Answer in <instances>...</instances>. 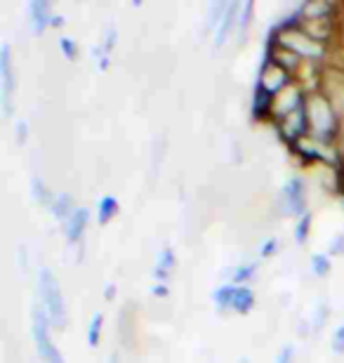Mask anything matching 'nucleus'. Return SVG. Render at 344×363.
<instances>
[{"mask_svg":"<svg viewBox=\"0 0 344 363\" xmlns=\"http://www.w3.org/2000/svg\"><path fill=\"white\" fill-rule=\"evenodd\" d=\"M306 113H309V137L311 140L340 147L344 118L338 113V108L333 106V101L321 90L306 94Z\"/></svg>","mask_w":344,"mask_h":363,"instance_id":"obj_1","label":"nucleus"},{"mask_svg":"<svg viewBox=\"0 0 344 363\" xmlns=\"http://www.w3.org/2000/svg\"><path fill=\"white\" fill-rule=\"evenodd\" d=\"M272 31L276 33V43L281 45L283 50H288V52L297 55L302 62H311V64H321V67H326L328 60H331V48L321 45L311 38L309 33L304 31L302 26H272Z\"/></svg>","mask_w":344,"mask_h":363,"instance_id":"obj_2","label":"nucleus"},{"mask_svg":"<svg viewBox=\"0 0 344 363\" xmlns=\"http://www.w3.org/2000/svg\"><path fill=\"white\" fill-rule=\"evenodd\" d=\"M38 302L43 304V309L48 311L52 328L64 330L69 325V309L67 300H64L62 286L57 274L50 267H40L38 269Z\"/></svg>","mask_w":344,"mask_h":363,"instance_id":"obj_3","label":"nucleus"},{"mask_svg":"<svg viewBox=\"0 0 344 363\" xmlns=\"http://www.w3.org/2000/svg\"><path fill=\"white\" fill-rule=\"evenodd\" d=\"M31 337L35 354L43 363H67L62 357L60 347L52 342V321H50L48 311L43 309V304L35 300L31 307Z\"/></svg>","mask_w":344,"mask_h":363,"instance_id":"obj_4","label":"nucleus"},{"mask_svg":"<svg viewBox=\"0 0 344 363\" xmlns=\"http://www.w3.org/2000/svg\"><path fill=\"white\" fill-rule=\"evenodd\" d=\"M278 213L283 217H292L295 222L304 213H309V206H306V184L299 175H292L283 182L281 191H278Z\"/></svg>","mask_w":344,"mask_h":363,"instance_id":"obj_5","label":"nucleus"},{"mask_svg":"<svg viewBox=\"0 0 344 363\" xmlns=\"http://www.w3.org/2000/svg\"><path fill=\"white\" fill-rule=\"evenodd\" d=\"M14 90H17V71L10 43H0V108L5 118L14 113Z\"/></svg>","mask_w":344,"mask_h":363,"instance_id":"obj_6","label":"nucleus"},{"mask_svg":"<svg viewBox=\"0 0 344 363\" xmlns=\"http://www.w3.org/2000/svg\"><path fill=\"white\" fill-rule=\"evenodd\" d=\"M255 83H260L262 88L269 90L272 94H278V92H283L285 88H288V85L295 83V76H292L285 67H281L278 62L269 60V62H260Z\"/></svg>","mask_w":344,"mask_h":363,"instance_id":"obj_7","label":"nucleus"},{"mask_svg":"<svg viewBox=\"0 0 344 363\" xmlns=\"http://www.w3.org/2000/svg\"><path fill=\"white\" fill-rule=\"evenodd\" d=\"M321 92L333 101V106L338 108V113L344 118V69L335 67V64H326Z\"/></svg>","mask_w":344,"mask_h":363,"instance_id":"obj_8","label":"nucleus"},{"mask_svg":"<svg viewBox=\"0 0 344 363\" xmlns=\"http://www.w3.org/2000/svg\"><path fill=\"white\" fill-rule=\"evenodd\" d=\"M340 21H342V17H333V19H302V24H299V26H302L304 31L309 33L316 43H321V45H326V48L333 50V43L340 35Z\"/></svg>","mask_w":344,"mask_h":363,"instance_id":"obj_9","label":"nucleus"},{"mask_svg":"<svg viewBox=\"0 0 344 363\" xmlns=\"http://www.w3.org/2000/svg\"><path fill=\"white\" fill-rule=\"evenodd\" d=\"M116 45H118V26H116L113 21H111V24H106L101 40L90 50L92 62L97 64L99 71H106L109 67H111V57H113Z\"/></svg>","mask_w":344,"mask_h":363,"instance_id":"obj_10","label":"nucleus"},{"mask_svg":"<svg viewBox=\"0 0 344 363\" xmlns=\"http://www.w3.org/2000/svg\"><path fill=\"white\" fill-rule=\"evenodd\" d=\"M274 99H276V94L265 90L260 83H255L253 101H250V118L255 123H269V125H272V121H274Z\"/></svg>","mask_w":344,"mask_h":363,"instance_id":"obj_11","label":"nucleus"},{"mask_svg":"<svg viewBox=\"0 0 344 363\" xmlns=\"http://www.w3.org/2000/svg\"><path fill=\"white\" fill-rule=\"evenodd\" d=\"M87 227H90V208L78 206L76 210H73V215L69 217V220L62 224L67 243L69 245H80V243H83V236H85Z\"/></svg>","mask_w":344,"mask_h":363,"instance_id":"obj_12","label":"nucleus"},{"mask_svg":"<svg viewBox=\"0 0 344 363\" xmlns=\"http://www.w3.org/2000/svg\"><path fill=\"white\" fill-rule=\"evenodd\" d=\"M240 5L243 3H238V0H229L226 3V10H224V17L222 21H219V26H217V31H215V48H224L226 43L231 40V35L236 33V28H238V14H240Z\"/></svg>","mask_w":344,"mask_h":363,"instance_id":"obj_13","label":"nucleus"},{"mask_svg":"<svg viewBox=\"0 0 344 363\" xmlns=\"http://www.w3.org/2000/svg\"><path fill=\"white\" fill-rule=\"evenodd\" d=\"M55 10L50 0H31L28 3V21H31V31L35 35H43L52 24Z\"/></svg>","mask_w":344,"mask_h":363,"instance_id":"obj_14","label":"nucleus"},{"mask_svg":"<svg viewBox=\"0 0 344 363\" xmlns=\"http://www.w3.org/2000/svg\"><path fill=\"white\" fill-rule=\"evenodd\" d=\"M174 267H177V252H174L172 245H163L156 257V267L151 269V276L156 279V283H167Z\"/></svg>","mask_w":344,"mask_h":363,"instance_id":"obj_15","label":"nucleus"},{"mask_svg":"<svg viewBox=\"0 0 344 363\" xmlns=\"http://www.w3.org/2000/svg\"><path fill=\"white\" fill-rule=\"evenodd\" d=\"M255 304H257L255 290L250 286H238L236 288V295H233V302H231V314L248 316L255 309Z\"/></svg>","mask_w":344,"mask_h":363,"instance_id":"obj_16","label":"nucleus"},{"mask_svg":"<svg viewBox=\"0 0 344 363\" xmlns=\"http://www.w3.org/2000/svg\"><path fill=\"white\" fill-rule=\"evenodd\" d=\"M76 201H73V196L69 191H60V194H55V201H52V206H50V215L55 217L57 222H67L69 217L73 215V210H76Z\"/></svg>","mask_w":344,"mask_h":363,"instance_id":"obj_17","label":"nucleus"},{"mask_svg":"<svg viewBox=\"0 0 344 363\" xmlns=\"http://www.w3.org/2000/svg\"><path fill=\"white\" fill-rule=\"evenodd\" d=\"M257 272H260V262H243L231 267L226 276H229V283H233V286H248L257 276Z\"/></svg>","mask_w":344,"mask_h":363,"instance_id":"obj_18","label":"nucleus"},{"mask_svg":"<svg viewBox=\"0 0 344 363\" xmlns=\"http://www.w3.org/2000/svg\"><path fill=\"white\" fill-rule=\"evenodd\" d=\"M118 210H121V203L116 196H111V194L101 196L97 203V224L99 227H106L109 222H113V217L118 215Z\"/></svg>","mask_w":344,"mask_h":363,"instance_id":"obj_19","label":"nucleus"},{"mask_svg":"<svg viewBox=\"0 0 344 363\" xmlns=\"http://www.w3.org/2000/svg\"><path fill=\"white\" fill-rule=\"evenodd\" d=\"M253 17H255V0H245V3L240 5V14H238V28H236L238 45H243L248 40V33H250V26H253Z\"/></svg>","mask_w":344,"mask_h":363,"instance_id":"obj_20","label":"nucleus"},{"mask_svg":"<svg viewBox=\"0 0 344 363\" xmlns=\"http://www.w3.org/2000/svg\"><path fill=\"white\" fill-rule=\"evenodd\" d=\"M236 288L233 283H222L219 288H215V293H212V302H215V309L217 311H231V302H233V295H236Z\"/></svg>","mask_w":344,"mask_h":363,"instance_id":"obj_21","label":"nucleus"},{"mask_svg":"<svg viewBox=\"0 0 344 363\" xmlns=\"http://www.w3.org/2000/svg\"><path fill=\"white\" fill-rule=\"evenodd\" d=\"M311 229H314V213L309 210V213H304V215L299 217V220L295 222V229H292V236H295V243H297V245H304L306 241H309Z\"/></svg>","mask_w":344,"mask_h":363,"instance_id":"obj_22","label":"nucleus"},{"mask_svg":"<svg viewBox=\"0 0 344 363\" xmlns=\"http://www.w3.org/2000/svg\"><path fill=\"white\" fill-rule=\"evenodd\" d=\"M31 196H33V201H38L40 206H45L50 208L52 206V201H55V191L52 189H48V184L43 182L40 177H31Z\"/></svg>","mask_w":344,"mask_h":363,"instance_id":"obj_23","label":"nucleus"},{"mask_svg":"<svg viewBox=\"0 0 344 363\" xmlns=\"http://www.w3.org/2000/svg\"><path fill=\"white\" fill-rule=\"evenodd\" d=\"M101 330H104V314L101 311H94L90 323H87V347H97L101 340Z\"/></svg>","mask_w":344,"mask_h":363,"instance_id":"obj_24","label":"nucleus"},{"mask_svg":"<svg viewBox=\"0 0 344 363\" xmlns=\"http://www.w3.org/2000/svg\"><path fill=\"white\" fill-rule=\"evenodd\" d=\"M226 3H229V0H217V3L210 5L208 17H206V31H217L219 21H222V17H224Z\"/></svg>","mask_w":344,"mask_h":363,"instance_id":"obj_25","label":"nucleus"},{"mask_svg":"<svg viewBox=\"0 0 344 363\" xmlns=\"http://www.w3.org/2000/svg\"><path fill=\"white\" fill-rule=\"evenodd\" d=\"M311 272L321 276V279H326L328 274L333 272V259L328 252H314L311 255Z\"/></svg>","mask_w":344,"mask_h":363,"instance_id":"obj_26","label":"nucleus"},{"mask_svg":"<svg viewBox=\"0 0 344 363\" xmlns=\"http://www.w3.org/2000/svg\"><path fill=\"white\" fill-rule=\"evenodd\" d=\"M60 50H62V55L67 57L69 62L78 60V45H76V40L69 38V35H62V38H60Z\"/></svg>","mask_w":344,"mask_h":363,"instance_id":"obj_27","label":"nucleus"},{"mask_svg":"<svg viewBox=\"0 0 344 363\" xmlns=\"http://www.w3.org/2000/svg\"><path fill=\"white\" fill-rule=\"evenodd\" d=\"M278 250H281V241H278L276 236H272V238H267V241H262V245H260V257L269 259V257L278 255Z\"/></svg>","mask_w":344,"mask_h":363,"instance_id":"obj_28","label":"nucleus"},{"mask_svg":"<svg viewBox=\"0 0 344 363\" xmlns=\"http://www.w3.org/2000/svg\"><path fill=\"white\" fill-rule=\"evenodd\" d=\"M14 140H17L19 147L26 144V140H28V121L26 118H19L17 125H14Z\"/></svg>","mask_w":344,"mask_h":363,"instance_id":"obj_29","label":"nucleus"},{"mask_svg":"<svg viewBox=\"0 0 344 363\" xmlns=\"http://www.w3.org/2000/svg\"><path fill=\"white\" fill-rule=\"evenodd\" d=\"M328 255H331V257H344V231L331 241V245H328Z\"/></svg>","mask_w":344,"mask_h":363,"instance_id":"obj_30","label":"nucleus"},{"mask_svg":"<svg viewBox=\"0 0 344 363\" xmlns=\"http://www.w3.org/2000/svg\"><path fill=\"white\" fill-rule=\"evenodd\" d=\"M276 363H295V345H283L276 354Z\"/></svg>","mask_w":344,"mask_h":363,"instance_id":"obj_31","label":"nucleus"},{"mask_svg":"<svg viewBox=\"0 0 344 363\" xmlns=\"http://www.w3.org/2000/svg\"><path fill=\"white\" fill-rule=\"evenodd\" d=\"M333 352L344 354V321L340 323V328L335 330V335H333Z\"/></svg>","mask_w":344,"mask_h":363,"instance_id":"obj_32","label":"nucleus"},{"mask_svg":"<svg viewBox=\"0 0 344 363\" xmlns=\"http://www.w3.org/2000/svg\"><path fill=\"white\" fill-rule=\"evenodd\" d=\"M328 304L326 302H321L318 304V309H316V318H314V328H323L326 325V318H328Z\"/></svg>","mask_w":344,"mask_h":363,"instance_id":"obj_33","label":"nucleus"},{"mask_svg":"<svg viewBox=\"0 0 344 363\" xmlns=\"http://www.w3.org/2000/svg\"><path fill=\"white\" fill-rule=\"evenodd\" d=\"M151 295L153 297H167L170 295V286H167V283H151Z\"/></svg>","mask_w":344,"mask_h":363,"instance_id":"obj_34","label":"nucleus"},{"mask_svg":"<svg viewBox=\"0 0 344 363\" xmlns=\"http://www.w3.org/2000/svg\"><path fill=\"white\" fill-rule=\"evenodd\" d=\"M64 24H67V17H64V14H57V12H55L52 24H50V28H64Z\"/></svg>","mask_w":344,"mask_h":363,"instance_id":"obj_35","label":"nucleus"},{"mask_svg":"<svg viewBox=\"0 0 344 363\" xmlns=\"http://www.w3.org/2000/svg\"><path fill=\"white\" fill-rule=\"evenodd\" d=\"M104 297H106V300H113V297H116V286H113V283H106V286H104Z\"/></svg>","mask_w":344,"mask_h":363,"instance_id":"obj_36","label":"nucleus"},{"mask_svg":"<svg viewBox=\"0 0 344 363\" xmlns=\"http://www.w3.org/2000/svg\"><path fill=\"white\" fill-rule=\"evenodd\" d=\"M340 147L344 149V123H342V137H340Z\"/></svg>","mask_w":344,"mask_h":363,"instance_id":"obj_37","label":"nucleus"},{"mask_svg":"<svg viewBox=\"0 0 344 363\" xmlns=\"http://www.w3.org/2000/svg\"><path fill=\"white\" fill-rule=\"evenodd\" d=\"M109 363H121V361H118V354H113V357L109 359Z\"/></svg>","mask_w":344,"mask_h":363,"instance_id":"obj_38","label":"nucleus"},{"mask_svg":"<svg viewBox=\"0 0 344 363\" xmlns=\"http://www.w3.org/2000/svg\"><path fill=\"white\" fill-rule=\"evenodd\" d=\"M238 363H250V359H248V357H243V359H238Z\"/></svg>","mask_w":344,"mask_h":363,"instance_id":"obj_39","label":"nucleus"}]
</instances>
